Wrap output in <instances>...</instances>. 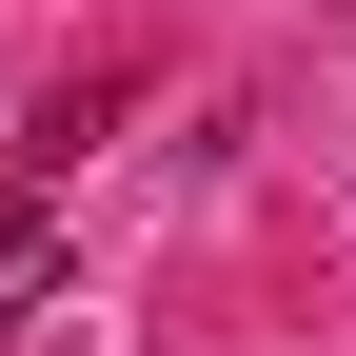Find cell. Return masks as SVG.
<instances>
[{
	"mask_svg": "<svg viewBox=\"0 0 356 356\" xmlns=\"http://www.w3.org/2000/svg\"><path fill=\"white\" fill-rule=\"evenodd\" d=\"M40 277H60V257H40V218H0V317H20Z\"/></svg>",
	"mask_w": 356,
	"mask_h": 356,
	"instance_id": "1",
	"label": "cell"
}]
</instances>
